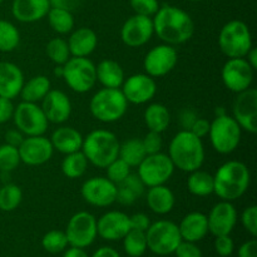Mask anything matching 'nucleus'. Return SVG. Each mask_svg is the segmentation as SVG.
Wrapping results in <instances>:
<instances>
[{
	"instance_id": "63",
	"label": "nucleus",
	"mask_w": 257,
	"mask_h": 257,
	"mask_svg": "<svg viewBox=\"0 0 257 257\" xmlns=\"http://www.w3.org/2000/svg\"><path fill=\"white\" fill-rule=\"evenodd\" d=\"M2 3H3V0H0V4H2Z\"/></svg>"
},
{
	"instance_id": "1",
	"label": "nucleus",
	"mask_w": 257,
	"mask_h": 257,
	"mask_svg": "<svg viewBox=\"0 0 257 257\" xmlns=\"http://www.w3.org/2000/svg\"><path fill=\"white\" fill-rule=\"evenodd\" d=\"M155 34L165 44L180 45L195 34V23L188 13L173 5L160 7L152 17Z\"/></svg>"
},
{
	"instance_id": "2",
	"label": "nucleus",
	"mask_w": 257,
	"mask_h": 257,
	"mask_svg": "<svg viewBox=\"0 0 257 257\" xmlns=\"http://www.w3.org/2000/svg\"><path fill=\"white\" fill-rule=\"evenodd\" d=\"M251 173L247 166L240 161H227L213 175V193L221 201L238 200L250 187Z\"/></svg>"
},
{
	"instance_id": "28",
	"label": "nucleus",
	"mask_w": 257,
	"mask_h": 257,
	"mask_svg": "<svg viewBox=\"0 0 257 257\" xmlns=\"http://www.w3.org/2000/svg\"><path fill=\"white\" fill-rule=\"evenodd\" d=\"M146 201L150 210L157 215H167L176 205L175 193L166 185L148 187Z\"/></svg>"
},
{
	"instance_id": "54",
	"label": "nucleus",
	"mask_w": 257,
	"mask_h": 257,
	"mask_svg": "<svg viewBox=\"0 0 257 257\" xmlns=\"http://www.w3.org/2000/svg\"><path fill=\"white\" fill-rule=\"evenodd\" d=\"M24 138L25 136L18 128L17 130H9L5 133V143L14 146V147H19L23 141H24Z\"/></svg>"
},
{
	"instance_id": "55",
	"label": "nucleus",
	"mask_w": 257,
	"mask_h": 257,
	"mask_svg": "<svg viewBox=\"0 0 257 257\" xmlns=\"http://www.w3.org/2000/svg\"><path fill=\"white\" fill-rule=\"evenodd\" d=\"M48 2H49L50 8H60V9L73 12L79 7L82 0H48Z\"/></svg>"
},
{
	"instance_id": "51",
	"label": "nucleus",
	"mask_w": 257,
	"mask_h": 257,
	"mask_svg": "<svg viewBox=\"0 0 257 257\" xmlns=\"http://www.w3.org/2000/svg\"><path fill=\"white\" fill-rule=\"evenodd\" d=\"M130 222L131 228L143 231V232H146L151 225L150 217L146 213H135L133 216H130Z\"/></svg>"
},
{
	"instance_id": "59",
	"label": "nucleus",
	"mask_w": 257,
	"mask_h": 257,
	"mask_svg": "<svg viewBox=\"0 0 257 257\" xmlns=\"http://www.w3.org/2000/svg\"><path fill=\"white\" fill-rule=\"evenodd\" d=\"M245 59L247 60V63L251 65V68H252L253 70L257 69V50H256V48H253V47L251 48L250 52L246 54Z\"/></svg>"
},
{
	"instance_id": "9",
	"label": "nucleus",
	"mask_w": 257,
	"mask_h": 257,
	"mask_svg": "<svg viewBox=\"0 0 257 257\" xmlns=\"http://www.w3.org/2000/svg\"><path fill=\"white\" fill-rule=\"evenodd\" d=\"M146 238H147V247L153 253L161 256L175 252L177 246L182 241L178 225L168 220H160L155 223H151L148 230L146 231Z\"/></svg>"
},
{
	"instance_id": "34",
	"label": "nucleus",
	"mask_w": 257,
	"mask_h": 257,
	"mask_svg": "<svg viewBox=\"0 0 257 257\" xmlns=\"http://www.w3.org/2000/svg\"><path fill=\"white\" fill-rule=\"evenodd\" d=\"M88 165H89V162H88L84 153L82 151H78V152L65 155L60 168H62V172L65 177L75 180V178H80L87 172Z\"/></svg>"
},
{
	"instance_id": "44",
	"label": "nucleus",
	"mask_w": 257,
	"mask_h": 257,
	"mask_svg": "<svg viewBox=\"0 0 257 257\" xmlns=\"http://www.w3.org/2000/svg\"><path fill=\"white\" fill-rule=\"evenodd\" d=\"M241 222L245 230L250 233L252 237H256L257 235V207L255 205L248 206L243 210L241 215Z\"/></svg>"
},
{
	"instance_id": "12",
	"label": "nucleus",
	"mask_w": 257,
	"mask_h": 257,
	"mask_svg": "<svg viewBox=\"0 0 257 257\" xmlns=\"http://www.w3.org/2000/svg\"><path fill=\"white\" fill-rule=\"evenodd\" d=\"M64 232L70 246L88 247L97 238V218L87 211H79L69 218Z\"/></svg>"
},
{
	"instance_id": "33",
	"label": "nucleus",
	"mask_w": 257,
	"mask_h": 257,
	"mask_svg": "<svg viewBox=\"0 0 257 257\" xmlns=\"http://www.w3.org/2000/svg\"><path fill=\"white\" fill-rule=\"evenodd\" d=\"M146 156H147V153L143 147L142 140H140V138H131V140L124 141L119 145L118 157L124 161L131 168L138 167L140 163L145 160Z\"/></svg>"
},
{
	"instance_id": "5",
	"label": "nucleus",
	"mask_w": 257,
	"mask_h": 257,
	"mask_svg": "<svg viewBox=\"0 0 257 257\" xmlns=\"http://www.w3.org/2000/svg\"><path fill=\"white\" fill-rule=\"evenodd\" d=\"M128 109V102L120 88H102L89 102L90 114L102 123H114L122 119Z\"/></svg>"
},
{
	"instance_id": "39",
	"label": "nucleus",
	"mask_w": 257,
	"mask_h": 257,
	"mask_svg": "<svg viewBox=\"0 0 257 257\" xmlns=\"http://www.w3.org/2000/svg\"><path fill=\"white\" fill-rule=\"evenodd\" d=\"M45 53H47V57L55 65H63L72 57L67 40L63 39V38H53V39H50L47 43V47H45Z\"/></svg>"
},
{
	"instance_id": "36",
	"label": "nucleus",
	"mask_w": 257,
	"mask_h": 257,
	"mask_svg": "<svg viewBox=\"0 0 257 257\" xmlns=\"http://www.w3.org/2000/svg\"><path fill=\"white\" fill-rule=\"evenodd\" d=\"M123 247H124L125 253L131 257H141L145 255L147 251V238H146V232L131 228L130 232L122 238Z\"/></svg>"
},
{
	"instance_id": "41",
	"label": "nucleus",
	"mask_w": 257,
	"mask_h": 257,
	"mask_svg": "<svg viewBox=\"0 0 257 257\" xmlns=\"http://www.w3.org/2000/svg\"><path fill=\"white\" fill-rule=\"evenodd\" d=\"M22 163L18 147L8 143L0 146V172H12Z\"/></svg>"
},
{
	"instance_id": "48",
	"label": "nucleus",
	"mask_w": 257,
	"mask_h": 257,
	"mask_svg": "<svg viewBox=\"0 0 257 257\" xmlns=\"http://www.w3.org/2000/svg\"><path fill=\"white\" fill-rule=\"evenodd\" d=\"M120 185L125 186V187L130 188L131 191H133L137 197H141V196H142L146 191V186H145V183L142 182V180L140 178V176L135 175V173H132V172L130 173V176H128V177L125 178V180L123 181Z\"/></svg>"
},
{
	"instance_id": "35",
	"label": "nucleus",
	"mask_w": 257,
	"mask_h": 257,
	"mask_svg": "<svg viewBox=\"0 0 257 257\" xmlns=\"http://www.w3.org/2000/svg\"><path fill=\"white\" fill-rule=\"evenodd\" d=\"M47 18L50 28L58 34H68L74 29V17L69 10L50 8Z\"/></svg>"
},
{
	"instance_id": "16",
	"label": "nucleus",
	"mask_w": 257,
	"mask_h": 257,
	"mask_svg": "<svg viewBox=\"0 0 257 257\" xmlns=\"http://www.w3.org/2000/svg\"><path fill=\"white\" fill-rule=\"evenodd\" d=\"M232 117L241 130L255 135L257 132V89L248 88L237 93L232 105Z\"/></svg>"
},
{
	"instance_id": "21",
	"label": "nucleus",
	"mask_w": 257,
	"mask_h": 257,
	"mask_svg": "<svg viewBox=\"0 0 257 257\" xmlns=\"http://www.w3.org/2000/svg\"><path fill=\"white\" fill-rule=\"evenodd\" d=\"M130 230V216L122 211H108L97 220V233L103 240H122Z\"/></svg>"
},
{
	"instance_id": "7",
	"label": "nucleus",
	"mask_w": 257,
	"mask_h": 257,
	"mask_svg": "<svg viewBox=\"0 0 257 257\" xmlns=\"http://www.w3.org/2000/svg\"><path fill=\"white\" fill-rule=\"evenodd\" d=\"M242 130L233 117L228 114L215 117L211 122L210 137L213 150L220 155H230L240 146Z\"/></svg>"
},
{
	"instance_id": "46",
	"label": "nucleus",
	"mask_w": 257,
	"mask_h": 257,
	"mask_svg": "<svg viewBox=\"0 0 257 257\" xmlns=\"http://www.w3.org/2000/svg\"><path fill=\"white\" fill-rule=\"evenodd\" d=\"M215 250L218 255L222 257L232 255L233 250H235V243H233V240L230 237V235L216 236Z\"/></svg>"
},
{
	"instance_id": "52",
	"label": "nucleus",
	"mask_w": 257,
	"mask_h": 257,
	"mask_svg": "<svg viewBox=\"0 0 257 257\" xmlns=\"http://www.w3.org/2000/svg\"><path fill=\"white\" fill-rule=\"evenodd\" d=\"M210 125L211 122H208L205 118H196V120L193 122V124L191 125L190 131L196 135L197 137H200L201 140H203L205 137H207L208 132H210Z\"/></svg>"
},
{
	"instance_id": "23",
	"label": "nucleus",
	"mask_w": 257,
	"mask_h": 257,
	"mask_svg": "<svg viewBox=\"0 0 257 257\" xmlns=\"http://www.w3.org/2000/svg\"><path fill=\"white\" fill-rule=\"evenodd\" d=\"M24 82V74L17 64L0 62V97L8 99L17 98Z\"/></svg>"
},
{
	"instance_id": "32",
	"label": "nucleus",
	"mask_w": 257,
	"mask_h": 257,
	"mask_svg": "<svg viewBox=\"0 0 257 257\" xmlns=\"http://www.w3.org/2000/svg\"><path fill=\"white\" fill-rule=\"evenodd\" d=\"M187 188L191 195L206 197L213 193V176L206 171L196 170L190 172L187 178Z\"/></svg>"
},
{
	"instance_id": "61",
	"label": "nucleus",
	"mask_w": 257,
	"mask_h": 257,
	"mask_svg": "<svg viewBox=\"0 0 257 257\" xmlns=\"http://www.w3.org/2000/svg\"><path fill=\"white\" fill-rule=\"evenodd\" d=\"M54 74L57 75V77L62 78V75H63V65H57V68H55V69H54Z\"/></svg>"
},
{
	"instance_id": "49",
	"label": "nucleus",
	"mask_w": 257,
	"mask_h": 257,
	"mask_svg": "<svg viewBox=\"0 0 257 257\" xmlns=\"http://www.w3.org/2000/svg\"><path fill=\"white\" fill-rule=\"evenodd\" d=\"M14 104H13V99H8V98L0 97V124L3 123L9 122L13 119L14 115Z\"/></svg>"
},
{
	"instance_id": "11",
	"label": "nucleus",
	"mask_w": 257,
	"mask_h": 257,
	"mask_svg": "<svg viewBox=\"0 0 257 257\" xmlns=\"http://www.w3.org/2000/svg\"><path fill=\"white\" fill-rule=\"evenodd\" d=\"M14 124L25 137L43 136L48 131L49 122L38 103L22 102L15 107L13 115Z\"/></svg>"
},
{
	"instance_id": "38",
	"label": "nucleus",
	"mask_w": 257,
	"mask_h": 257,
	"mask_svg": "<svg viewBox=\"0 0 257 257\" xmlns=\"http://www.w3.org/2000/svg\"><path fill=\"white\" fill-rule=\"evenodd\" d=\"M20 33L13 23L0 19V52L10 53L19 47Z\"/></svg>"
},
{
	"instance_id": "18",
	"label": "nucleus",
	"mask_w": 257,
	"mask_h": 257,
	"mask_svg": "<svg viewBox=\"0 0 257 257\" xmlns=\"http://www.w3.org/2000/svg\"><path fill=\"white\" fill-rule=\"evenodd\" d=\"M120 90L128 103L146 104L155 98L157 93V84L155 78L150 77L146 73H138L124 79Z\"/></svg>"
},
{
	"instance_id": "10",
	"label": "nucleus",
	"mask_w": 257,
	"mask_h": 257,
	"mask_svg": "<svg viewBox=\"0 0 257 257\" xmlns=\"http://www.w3.org/2000/svg\"><path fill=\"white\" fill-rule=\"evenodd\" d=\"M137 175L146 187L166 185L175 172V166L168 155L162 152L147 155L137 167Z\"/></svg>"
},
{
	"instance_id": "14",
	"label": "nucleus",
	"mask_w": 257,
	"mask_h": 257,
	"mask_svg": "<svg viewBox=\"0 0 257 257\" xmlns=\"http://www.w3.org/2000/svg\"><path fill=\"white\" fill-rule=\"evenodd\" d=\"M178 62L177 50L173 45L160 44L153 47L143 59L146 74L152 78H161L172 72Z\"/></svg>"
},
{
	"instance_id": "6",
	"label": "nucleus",
	"mask_w": 257,
	"mask_h": 257,
	"mask_svg": "<svg viewBox=\"0 0 257 257\" xmlns=\"http://www.w3.org/2000/svg\"><path fill=\"white\" fill-rule=\"evenodd\" d=\"M218 47L227 58H245L253 47L247 24L241 20L226 23L218 34Z\"/></svg>"
},
{
	"instance_id": "40",
	"label": "nucleus",
	"mask_w": 257,
	"mask_h": 257,
	"mask_svg": "<svg viewBox=\"0 0 257 257\" xmlns=\"http://www.w3.org/2000/svg\"><path fill=\"white\" fill-rule=\"evenodd\" d=\"M69 245L65 236L64 231L52 230L45 233L42 238V246L47 252L50 253H59L67 248Z\"/></svg>"
},
{
	"instance_id": "43",
	"label": "nucleus",
	"mask_w": 257,
	"mask_h": 257,
	"mask_svg": "<svg viewBox=\"0 0 257 257\" xmlns=\"http://www.w3.org/2000/svg\"><path fill=\"white\" fill-rule=\"evenodd\" d=\"M130 4L135 14L145 15V17L152 18L160 9L158 0H130Z\"/></svg>"
},
{
	"instance_id": "42",
	"label": "nucleus",
	"mask_w": 257,
	"mask_h": 257,
	"mask_svg": "<svg viewBox=\"0 0 257 257\" xmlns=\"http://www.w3.org/2000/svg\"><path fill=\"white\" fill-rule=\"evenodd\" d=\"M107 170V178L109 181H112L115 185H120L125 178L130 176L131 173V167L124 162L123 160H120L119 157L115 158L114 161L109 163V165L105 167Z\"/></svg>"
},
{
	"instance_id": "19",
	"label": "nucleus",
	"mask_w": 257,
	"mask_h": 257,
	"mask_svg": "<svg viewBox=\"0 0 257 257\" xmlns=\"http://www.w3.org/2000/svg\"><path fill=\"white\" fill-rule=\"evenodd\" d=\"M19 150L20 161L27 166H42L50 161L54 153L49 138L43 136H29L25 137Z\"/></svg>"
},
{
	"instance_id": "53",
	"label": "nucleus",
	"mask_w": 257,
	"mask_h": 257,
	"mask_svg": "<svg viewBox=\"0 0 257 257\" xmlns=\"http://www.w3.org/2000/svg\"><path fill=\"white\" fill-rule=\"evenodd\" d=\"M238 257H257V241L255 238L246 241L238 248Z\"/></svg>"
},
{
	"instance_id": "45",
	"label": "nucleus",
	"mask_w": 257,
	"mask_h": 257,
	"mask_svg": "<svg viewBox=\"0 0 257 257\" xmlns=\"http://www.w3.org/2000/svg\"><path fill=\"white\" fill-rule=\"evenodd\" d=\"M162 133L158 132H150L142 138L143 147H145V151L147 155H153V153L161 152L163 146V140H162Z\"/></svg>"
},
{
	"instance_id": "31",
	"label": "nucleus",
	"mask_w": 257,
	"mask_h": 257,
	"mask_svg": "<svg viewBox=\"0 0 257 257\" xmlns=\"http://www.w3.org/2000/svg\"><path fill=\"white\" fill-rule=\"evenodd\" d=\"M145 123L152 132H165L171 124L170 110L162 103H152L145 110Z\"/></svg>"
},
{
	"instance_id": "4",
	"label": "nucleus",
	"mask_w": 257,
	"mask_h": 257,
	"mask_svg": "<svg viewBox=\"0 0 257 257\" xmlns=\"http://www.w3.org/2000/svg\"><path fill=\"white\" fill-rule=\"evenodd\" d=\"M119 141L117 136L107 130H94L83 138L82 152L88 162L98 168H105L118 158Z\"/></svg>"
},
{
	"instance_id": "24",
	"label": "nucleus",
	"mask_w": 257,
	"mask_h": 257,
	"mask_svg": "<svg viewBox=\"0 0 257 257\" xmlns=\"http://www.w3.org/2000/svg\"><path fill=\"white\" fill-rule=\"evenodd\" d=\"M50 9L48 0H13L12 14L20 23H35L44 19Z\"/></svg>"
},
{
	"instance_id": "62",
	"label": "nucleus",
	"mask_w": 257,
	"mask_h": 257,
	"mask_svg": "<svg viewBox=\"0 0 257 257\" xmlns=\"http://www.w3.org/2000/svg\"><path fill=\"white\" fill-rule=\"evenodd\" d=\"M188 2H200V0H188Z\"/></svg>"
},
{
	"instance_id": "58",
	"label": "nucleus",
	"mask_w": 257,
	"mask_h": 257,
	"mask_svg": "<svg viewBox=\"0 0 257 257\" xmlns=\"http://www.w3.org/2000/svg\"><path fill=\"white\" fill-rule=\"evenodd\" d=\"M63 257H89V256L87 255V252H85L83 248L73 247V246H70V248H68V250L65 251L64 256Z\"/></svg>"
},
{
	"instance_id": "30",
	"label": "nucleus",
	"mask_w": 257,
	"mask_h": 257,
	"mask_svg": "<svg viewBox=\"0 0 257 257\" xmlns=\"http://www.w3.org/2000/svg\"><path fill=\"white\" fill-rule=\"evenodd\" d=\"M50 89H52V83H50L49 78H47L45 75H35L24 82L19 95L24 102L39 103Z\"/></svg>"
},
{
	"instance_id": "27",
	"label": "nucleus",
	"mask_w": 257,
	"mask_h": 257,
	"mask_svg": "<svg viewBox=\"0 0 257 257\" xmlns=\"http://www.w3.org/2000/svg\"><path fill=\"white\" fill-rule=\"evenodd\" d=\"M83 138L84 137L75 128L62 125L53 132L49 140L54 150L63 155H69L82 150Z\"/></svg>"
},
{
	"instance_id": "57",
	"label": "nucleus",
	"mask_w": 257,
	"mask_h": 257,
	"mask_svg": "<svg viewBox=\"0 0 257 257\" xmlns=\"http://www.w3.org/2000/svg\"><path fill=\"white\" fill-rule=\"evenodd\" d=\"M92 257H120L119 253L112 247H108V246H104V247H100L93 253Z\"/></svg>"
},
{
	"instance_id": "60",
	"label": "nucleus",
	"mask_w": 257,
	"mask_h": 257,
	"mask_svg": "<svg viewBox=\"0 0 257 257\" xmlns=\"http://www.w3.org/2000/svg\"><path fill=\"white\" fill-rule=\"evenodd\" d=\"M223 114H227L225 110V108L223 107H217L215 109V117H220V115H223Z\"/></svg>"
},
{
	"instance_id": "56",
	"label": "nucleus",
	"mask_w": 257,
	"mask_h": 257,
	"mask_svg": "<svg viewBox=\"0 0 257 257\" xmlns=\"http://www.w3.org/2000/svg\"><path fill=\"white\" fill-rule=\"evenodd\" d=\"M196 120V115L193 114L191 110H185V112L181 114V123L183 125V130H190L191 125L193 124V122Z\"/></svg>"
},
{
	"instance_id": "8",
	"label": "nucleus",
	"mask_w": 257,
	"mask_h": 257,
	"mask_svg": "<svg viewBox=\"0 0 257 257\" xmlns=\"http://www.w3.org/2000/svg\"><path fill=\"white\" fill-rule=\"evenodd\" d=\"M62 78L73 92H89L97 83L95 64L88 57H70L63 64Z\"/></svg>"
},
{
	"instance_id": "37",
	"label": "nucleus",
	"mask_w": 257,
	"mask_h": 257,
	"mask_svg": "<svg viewBox=\"0 0 257 257\" xmlns=\"http://www.w3.org/2000/svg\"><path fill=\"white\" fill-rule=\"evenodd\" d=\"M23 200V191L15 183H7L0 187V210L12 212L17 210Z\"/></svg>"
},
{
	"instance_id": "13",
	"label": "nucleus",
	"mask_w": 257,
	"mask_h": 257,
	"mask_svg": "<svg viewBox=\"0 0 257 257\" xmlns=\"http://www.w3.org/2000/svg\"><path fill=\"white\" fill-rule=\"evenodd\" d=\"M253 73L245 58H228L221 70V79L228 90L237 94L251 87Z\"/></svg>"
},
{
	"instance_id": "17",
	"label": "nucleus",
	"mask_w": 257,
	"mask_h": 257,
	"mask_svg": "<svg viewBox=\"0 0 257 257\" xmlns=\"http://www.w3.org/2000/svg\"><path fill=\"white\" fill-rule=\"evenodd\" d=\"M155 34L151 17L135 14L128 18L120 28V39L130 48H140L147 44Z\"/></svg>"
},
{
	"instance_id": "22",
	"label": "nucleus",
	"mask_w": 257,
	"mask_h": 257,
	"mask_svg": "<svg viewBox=\"0 0 257 257\" xmlns=\"http://www.w3.org/2000/svg\"><path fill=\"white\" fill-rule=\"evenodd\" d=\"M42 109L48 122L62 124L69 119L72 114V102L64 92L50 89L42 100Z\"/></svg>"
},
{
	"instance_id": "26",
	"label": "nucleus",
	"mask_w": 257,
	"mask_h": 257,
	"mask_svg": "<svg viewBox=\"0 0 257 257\" xmlns=\"http://www.w3.org/2000/svg\"><path fill=\"white\" fill-rule=\"evenodd\" d=\"M181 237L188 242H198L208 233L207 216L202 212H190L182 218L178 225Z\"/></svg>"
},
{
	"instance_id": "50",
	"label": "nucleus",
	"mask_w": 257,
	"mask_h": 257,
	"mask_svg": "<svg viewBox=\"0 0 257 257\" xmlns=\"http://www.w3.org/2000/svg\"><path fill=\"white\" fill-rule=\"evenodd\" d=\"M117 201L123 206H131L136 202L137 200V196L133 191H131L130 188L125 187L123 185H118L117 186Z\"/></svg>"
},
{
	"instance_id": "47",
	"label": "nucleus",
	"mask_w": 257,
	"mask_h": 257,
	"mask_svg": "<svg viewBox=\"0 0 257 257\" xmlns=\"http://www.w3.org/2000/svg\"><path fill=\"white\" fill-rule=\"evenodd\" d=\"M173 253H176L177 257H202V251L196 245V242H188L183 240Z\"/></svg>"
},
{
	"instance_id": "3",
	"label": "nucleus",
	"mask_w": 257,
	"mask_h": 257,
	"mask_svg": "<svg viewBox=\"0 0 257 257\" xmlns=\"http://www.w3.org/2000/svg\"><path fill=\"white\" fill-rule=\"evenodd\" d=\"M205 146L202 140L193 135L190 130L176 133L168 147V157L173 166L182 172H193L200 170L205 163Z\"/></svg>"
},
{
	"instance_id": "15",
	"label": "nucleus",
	"mask_w": 257,
	"mask_h": 257,
	"mask_svg": "<svg viewBox=\"0 0 257 257\" xmlns=\"http://www.w3.org/2000/svg\"><path fill=\"white\" fill-rule=\"evenodd\" d=\"M117 185L107 177H92L84 181L80 188L82 198L94 207H108L117 202Z\"/></svg>"
},
{
	"instance_id": "20",
	"label": "nucleus",
	"mask_w": 257,
	"mask_h": 257,
	"mask_svg": "<svg viewBox=\"0 0 257 257\" xmlns=\"http://www.w3.org/2000/svg\"><path fill=\"white\" fill-rule=\"evenodd\" d=\"M208 232L213 236L230 235L237 223V211L232 202L220 201L216 203L207 216Z\"/></svg>"
},
{
	"instance_id": "29",
	"label": "nucleus",
	"mask_w": 257,
	"mask_h": 257,
	"mask_svg": "<svg viewBox=\"0 0 257 257\" xmlns=\"http://www.w3.org/2000/svg\"><path fill=\"white\" fill-rule=\"evenodd\" d=\"M97 73V82L103 85V88H117L122 87L124 82V70L120 67L119 63L112 59H104L95 65Z\"/></svg>"
},
{
	"instance_id": "25",
	"label": "nucleus",
	"mask_w": 257,
	"mask_h": 257,
	"mask_svg": "<svg viewBox=\"0 0 257 257\" xmlns=\"http://www.w3.org/2000/svg\"><path fill=\"white\" fill-rule=\"evenodd\" d=\"M72 57L87 58L92 54L98 45L97 33L87 27L75 29L67 40Z\"/></svg>"
}]
</instances>
